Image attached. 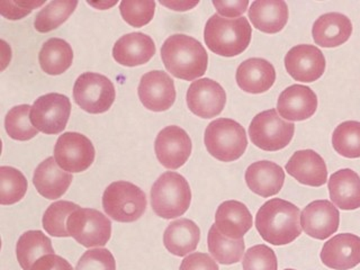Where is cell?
<instances>
[{
    "instance_id": "1",
    "label": "cell",
    "mask_w": 360,
    "mask_h": 270,
    "mask_svg": "<svg viewBox=\"0 0 360 270\" xmlns=\"http://www.w3.org/2000/svg\"><path fill=\"white\" fill-rule=\"evenodd\" d=\"M301 211L288 200L273 198L259 208L256 228L264 241L270 245L292 243L302 233Z\"/></svg>"
},
{
    "instance_id": "2",
    "label": "cell",
    "mask_w": 360,
    "mask_h": 270,
    "mask_svg": "<svg viewBox=\"0 0 360 270\" xmlns=\"http://www.w3.org/2000/svg\"><path fill=\"white\" fill-rule=\"evenodd\" d=\"M161 59L172 76L194 82L207 70L208 56L200 41L185 34H174L163 43Z\"/></svg>"
},
{
    "instance_id": "3",
    "label": "cell",
    "mask_w": 360,
    "mask_h": 270,
    "mask_svg": "<svg viewBox=\"0 0 360 270\" xmlns=\"http://www.w3.org/2000/svg\"><path fill=\"white\" fill-rule=\"evenodd\" d=\"M252 28L245 17L224 18L214 14L208 18L204 30L207 48L217 56H239L247 50L251 42Z\"/></svg>"
},
{
    "instance_id": "4",
    "label": "cell",
    "mask_w": 360,
    "mask_h": 270,
    "mask_svg": "<svg viewBox=\"0 0 360 270\" xmlns=\"http://www.w3.org/2000/svg\"><path fill=\"white\" fill-rule=\"evenodd\" d=\"M191 202V191L188 181L178 172H165L152 186V210L162 219L181 217L188 211Z\"/></svg>"
},
{
    "instance_id": "5",
    "label": "cell",
    "mask_w": 360,
    "mask_h": 270,
    "mask_svg": "<svg viewBox=\"0 0 360 270\" xmlns=\"http://www.w3.org/2000/svg\"><path fill=\"white\" fill-rule=\"evenodd\" d=\"M204 142L208 153L222 162L238 160L248 146L245 127L231 118H217L208 124Z\"/></svg>"
},
{
    "instance_id": "6",
    "label": "cell",
    "mask_w": 360,
    "mask_h": 270,
    "mask_svg": "<svg viewBox=\"0 0 360 270\" xmlns=\"http://www.w3.org/2000/svg\"><path fill=\"white\" fill-rule=\"evenodd\" d=\"M146 193L129 181H115L105 189L103 207L105 213L116 222L138 221L146 210Z\"/></svg>"
},
{
    "instance_id": "7",
    "label": "cell",
    "mask_w": 360,
    "mask_h": 270,
    "mask_svg": "<svg viewBox=\"0 0 360 270\" xmlns=\"http://www.w3.org/2000/svg\"><path fill=\"white\" fill-rule=\"evenodd\" d=\"M295 125L279 116L276 110H264L253 117L249 127L251 142L264 151H279L290 143Z\"/></svg>"
},
{
    "instance_id": "8",
    "label": "cell",
    "mask_w": 360,
    "mask_h": 270,
    "mask_svg": "<svg viewBox=\"0 0 360 270\" xmlns=\"http://www.w3.org/2000/svg\"><path fill=\"white\" fill-rule=\"evenodd\" d=\"M68 232L86 248L104 247L112 236L108 217L94 208L79 207L68 217Z\"/></svg>"
},
{
    "instance_id": "9",
    "label": "cell",
    "mask_w": 360,
    "mask_h": 270,
    "mask_svg": "<svg viewBox=\"0 0 360 270\" xmlns=\"http://www.w3.org/2000/svg\"><path fill=\"white\" fill-rule=\"evenodd\" d=\"M114 84L107 77L96 72H84L73 86V99L82 110L90 114H103L115 101Z\"/></svg>"
},
{
    "instance_id": "10",
    "label": "cell",
    "mask_w": 360,
    "mask_h": 270,
    "mask_svg": "<svg viewBox=\"0 0 360 270\" xmlns=\"http://www.w3.org/2000/svg\"><path fill=\"white\" fill-rule=\"evenodd\" d=\"M70 112V99L67 96L46 94L34 101L31 110L32 124L44 134H59L67 127Z\"/></svg>"
},
{
    "instance_id": "11",
    "label": "cell",
    "mask_w": 360,
    "mask_h": 270,
    "mask_svg": "<svg viewBox=\"0 0 360 270\" xmlns=\"http://www.w3.org/2000/svg\"><path fill=\"white\" fill-rule=\"evenodd\" d=\"M95 148L86 135L65 132L60 135L54 146V159L65 172H86L95 161Z\"/></svg>"
},
{
    "instance_id": "12",
    "label": "cell",
    "mask_w": 360,
    "mask_h": 270,
    "mask_svg": "<svg viewBox=\"0 0 360 270\" xmlns=\"http://www.w3.org/2000/svg\"><path fill=\"white\" fill-rule=\"evenodd\" d=\"M191 138L185 129L172 125L161 129L155 142V155L165 168L177 170L191 155Z\"/></svg>"
},
{
    "instance_id": "13",
    "label": "cell",
    "mask_w": 360,
    "mask_h": 270,
    "mask_svg": "<svg viewBox=\"0 0 360 270\" xmlns=\"http://www.w3.org/2000/svg\"><path fill=\"white\" fill-rule=\"evenodd\" d=\"M186 101L189 110L202 118L217 117L224 110L226 94L219 82L198 79L189 86Z\"/></svg>"
},
{
    "instance_id": "14",
    "label": "cell",
    "mask_w": 360,
    "mask_h": 270,
    "mask_svg": "<svg viewBox=\"0 0 360 270\" xmlns=\"http://www.w3.org/2000/svg\"><path fill=\"white\" fill-rule=\"evenodd\" d=\"M326 65L322 51L314 45H296L285 56L287 72L296 82H316L323 76Z\"/></svg>"
},
{
    "instance_id": "15",
    "label": "cell",
    "mask_w": 360,
    "mask_h": 270,
    "mask_svg": "<svg viewBox=\"0 0 360 270\" xmlns=\"http://www.w3.org/2000/svg\"><path fill=\"white\" fill-rule=\"evenodd\" d=\"M139 98L152 112H165L176 101V88L172 77L160 70L150 71L140 80Z\"/></svg>"
},
{
    "instance_id": "16",
    "label": "cell",
    "mask_w": 360,
    "mask_h": 270,
    "mask_svg": "<svg viewBox=\"0 0 360 270\" xmlns=\"http://www.w3.org/2000/svg\"><path fill=\"white\" fill-rule=\"evenodd\" d=\"M340 224V213L331 202L314 200L304 208L301 225L304 232L316 240H326L335 234Z\"/></svg>"
},
{
    "instance_id": "17",
    "label": "cell",
    "mask_w": 360,
    "mask_h": 270,
    "mask_svg": "<svg viewBox=\"0 0 360 270\" xmlns=\"http://www.w3.org/2000/svg\"><path fill=\"white\" fill-rule=\"evenodd\" d=\"M318 110V97L311 88L303 84H292L279 95L277 112L287 121L309 120Z\"/></svg>"
},
{
    "instance_id": "18",
    "label": "cell",
    "mask_w": 360,
    "mask_h": 270,
    "mask_svg": "<svg viewBox=\"0 0 360 270\" xmlns=\"http://www.w3.org/2000/svg\"><path fill=\"white\" fill-rule=\"evenodd\" d=\"M324 266L349 270L360 264V238L352 233L337 234L324 243L320 253Z\"/></svg>"
},
{
    "instance_id": "19",
    "label": "cell",
    "mask_w": 360,
    "mask_h": 270,
    "mask_svg": "<svg viewBox=\"0 0 360 270\" xmlns=\"http://www.w3.org/2000/svg\"><path fill=\"white\" fill-rule=\"evenodd\" d=\"M286 172L298 183L321 187L328 181V169L323 158L313 150H300L286 163Z\"/></svg>"
},
{
    "instance_id": "20",
    "label": "cell",
    "mask_w": 360,
    "mask_h": 270,
    "mask_svg": "<svg viewBox=\"0 0 360 270\" xmlns=\"http://www.w3.org/2000/svg\"><path fill=\"white\" fill-rule=\"evenodd\" d=\"M155 54V44L153 39L140 32L124 35L112 48L114 59L125 67L146 65Z\"/></svg>"
},
{
    "instance_id": "21",
    "label": "cell",
    "mask_w": 360,
    "mask_h": 270,
    "mask_svg": "<svg viewBox=\"0 0 360 270\" xmlns=\"http://www.w3.org/2000/svg\"><path fill=\"white\" fill-rule=\"evenodd\" d=\"M252 215L243 202L225 200L217 207L215 225L217 230L229 239H243L252 228Z\"/></svg>"
},
{
    "instance_id": "22",
    "label": "cell",
    "mask_w": 360,
    "mask_h": 270,
    "mask_svg": "<svg viewBox=\"0 0 360 270\" xmlns=\"http://www.w3.org/2000/svg\"><path fill=\"white\" fill-rule=\"evenodd\" d=\"M245 183L255 194L259 196H275L283 188L285 172L279 165L271 161L253 162L245 172Z\"/></svg>"
},
{
    "instance_id": "23",
    "label": "cell",
    "mask_w": 360,
    "mask_h": 270,
    "mask_svg": "<svg viewBox=\"0 0 360 270\" xmlns=\"http://www.w3.org/2000/svg\"><path fill=\"white\" fill-rule=\"evenodd\" d=\"M72 180V174L60 168L54 157L39 163L33 176V184L39 194L51 200L63 196Z\"/></svg>"
},
{
    "instance_id": "24",
    "label": "cell",
    "mask_w": 360,
    "mask_h": 270,
    "mask_svg": "<svg viewBox=\"0 0 360 270\" xmlns=\"http://www.w3.org/2000/svg\"><path fill=\"white\" fill-rule=\"evenodd\" d=\"M236 78L238 86L245 93H266L275 84V68L267 60L251 58L239 65Z\"/></svg>"
},
{
    "instance_id": "25",
    "label": "cell",
    "mask_w": 360,
    "mask_h": 270,
    "mask_svg": "<svg viewBox=\"0 0 360 270\" xmlns=\"http://www.w3.org/2000/svg\"><path fill=\"white\" fill-rule=\"evenodd\" d=\"M352 34V20L340 13H328L315 20L312 27L315 44L322 48H337L346 43Z\"/></svg>"
},
{
    "instance_id": "26",
    "label": "cell",
    "mask_w": 360,
    "mask_h": 270,
    "mask_svg": "<svg viewBox=\"0 0 360 270\" xmlns=\"http://www.w3.org/2000/svg\"><path fill=\"white\" fill-rule=\"evenodd\" d=\"M248 14L259 31L279 33L288 22V6L281 0H256L251 4Z\"/></svg>"
},
{
    "instance_id": "27",
    "label": "cell",
    "mask_w": 360,
    "mask_h": 270,
    "mask_svg": "<svg viewBox=\"0 0 360 270\" xmlns=\"http://www.w3.org/2000/svg\"><path fill=\"white\" fill-rule=\"evenodd\" d=\"M330 198L343 211H354L360 207V177L352 169H340L331 174L329 183Z\"/></svg>"
},
{
    "instance_id": "28",
    "label": "cell",
    "mask_w": 360,
    "mask_h": 270,
    "mask_svg": "<svg viewBox=\"0 0 360 270\" xmlns=\"http://www.w3.org/2000/svg\"><path fill=\"white\" fill-rule=\"evenodd\" d=\"M200 230L191 219H179L168 225L163 234V245L174 256L185 257L196 250Z\"/></svg>"
},
{
    "instance_id": "29",
    "label": "cell",
    "mask_w": 360,
    "mask_h": 270,
    "mask_svg": "<svg viewBox=\"0 0 360 270\" xmlns=\"http://www.w3.org/2000/svg\"><path fill=\"white\" fill-rule=\"evenodd\" d=\"M39 61L45 73L59 76L72 65V48L65 39L53 37L43 44L39 51Z\"/></svg>"
},
{
    "instance_id": "30",
    "label": "cell",
    "mask_w": 360,
    "mask_h": 270,
    "mask_svg": "<svg viewBox=\"0 0 360 270\" xmlns=\"http://www.w3.org/2000/svg\"><path fill=\"white\" fill-rule=\"evenodd\" d=\"M51 253H54L52 242L42 231H27L17 242V260L22 270H31L39 258Z\"/></svg>"
},
{
    "instance_id": "31",
    "label": "cell",
    "mask_w": 360,
    "mask_h": 270,
    "mask_svg": "<svg viewBox=\"0 0 360 270\" xmlns=\"http://www.w3.org/2000/svg\"><path fill=\"white\" fill-rule=\"evenodd\" d=\"M207 245L213 258L222 264L239 262L245 250V240L229 239L217 230L215 224L208 231Z\"/></svg>"
},
{
    "instance_id": "32",
    "label": "cell",
    "mask_w": 360,
    "mask_h": 270,
    "mask_svg": "<svg viewBox=\"0 0 360 270\" xmlns=\"http://www.w3.org/2000/svg\"><path fill=\"white\" fill-rule=\"evenodd\" d=\"M78 6L76 0L51 1L39 11L34 20V27L39 33H49L62 25Z\"/></svg>"
},
{
    "instance_id": "33",
    "label": "cell",
    "mask_w": 360,
    "mask_h": 270,
    "mask_svg": "<svg viewBox=\"0 0 360 270\" xmlns=\"http://www.w3.org/2000/svg\"><path fill=\"white\" fill-rule=\"evenodd\" d=\"M32 106L18 105L7 112L5 118L6 132L9 138L17 141H28L39 134V129L34 127L31 121Z\"/></svg>"
},
{
    "instance_id": "34",
    "label": "cell",
    "mask_w": 360,
    "mask_h": 270,
    "mask_svg": "<svg viewBox=\"0 0 360 270\" xmlns=\"http://www.w3.org/2000/svg\"><path fill=\"white\" fill-rule=\"evenodd\" d=\"M332 146L342 157L360 158V122H343L335 127L332 134Z\"/></svg>"
},
{
    "instance_id": "35",
    "label": "cell",
    "mask_w": 360,
    "mask_h": 270,
    "mask_svg": "<svg viewBox=\"0 0 360 270\" xmlns=\"http://www.w3.org/2000/svg\"><path fill=\"white\" fill-rule=\"evenodd\" d=\"M25 176L13 167H0V204L13 205L20 202L27 191Z\"/></svg>"
},
{
    "instance_id": "36",
    "label": "cell",
    "mask_w": 360,
    "mask_h": 270,
    "mask_svg": "<svg viewBox=\"0 0 360 270\" xmlns=\"http://www.w3.org/2000/svg\"><path fill=\"white\" fill-rule=\"evenodd\" d=\"M80 207L75 202L59 200L49 206L43 215V228L50 236L56 238H68L67 221L75 210Z\"/></svg>"
},
{
    "instance_id": "37",
    "label": "cell",
    "mask_w": 360,
    "mask_h": 270,
    "mask_svg": "<svg viewBox=\"0 0 360 270\" xmlns=\"http://www.w3.org/2000/svg\"><path fill=\"white\" fill-rule=\"evenodd\" d=\"M120 11L129 25L142 27L155 16V3L153 0H123Z\"/></svg>"
},
{
    "instance_id": "38",
    "label": "cell",
    "mask_w": 360,
    "mask_h": 270,
    "mask_svg": "<svg viewBox=\"0 0 360 270\" xmlns=\"http://www.w3.org/2000/svg\"><path fill=\"white\" fill-rule=\"evenodd\" d=\"M243 270H277L278 262L275 251L266 245L249 248L242 262Z\"/></svg>"
},
{
    "instance_id": "39",
    "label": "cell",
    "mask_w": 360,
    "mask_h": 270,
    "mask_svg": "<svg viewBox=\"0 0 360 270\" xmlns=\"http://www.w3.org/2000/svg\"><path fill=\"white\" fill-rule=\"evenodd\" d=\"M75 270H116L115 258L108 249H91L79 259Z\"/></svg>"
},
{
    "instance_id": "40",
    "label": "cell",
    "mask_w": 360,
    "mask_h": 270,
    "mask_svg": "<svg viewBox=\"0 0 360 270\" xmlns=\"http://www.w3.org/2000/svg\"><path fill=\"white\" fill-rule=\"evenodd\" d=\"M44 4L45 1L35 0H3L0 1V14L7 20H22V17L31 14L33 9Z\"/></svg>"
},
{
    "instance_id": "41",
    "label": "cell",
    "mask_w": 360,
    "mask_h": 270,
    "mask_svg": "<svg viewBox=\"0 0 360 270\" xmlns=\"http://www.w3.org/2000/svg\"><path fill=\"white\" fill-rule=\"evenodd\" d=\"M179 270H219L217 262L207 253L194 252L186 257Z\"/></svg>"
},
{
    "instance_id": "42",
    "label": "cell",
    "mask_w": 360,
    "mask_h": 270,
    "mask_svg": "<svg viewBox=\"0 0 360 270\" xmlns=\"http://www.w3.org/2000/svg\"><path fill=\"white\" fill-rule=\"evenodd\" d=\"M213 6L217 13L224 17H239L247 11L248 0H214Z\"/></svg>"
},
{
    "instance_id": "43",
    "label": "cell",
    "mask_w": 360,
    "mask_h": 270,
    "mask_svg": "<svg viewBox=\"0 0 360 270\" xmlns=\"http://www.w3.org/2000/svg\"><path fill=\"white\" fill-rule=\"evenodd\" d=\"M31 270H73L72 266L62 257L54 253L45 255L33 264Z\"/></svg>"
},
{
    "instance_id": "44",
    "label": "cell",
    "mask_w": 360,
    "mask_h": 270,
    "mask_svg": "<svg viewBox=\"0 0 360 270\" xmlns=\"http://www.w3.org/2000/svg\"><path fill=\"white\" fill-rule=\"evenodd\" d=\"M160 4L161 5L166 6L168 8L174 9V11H185L198 5V1H194V3H191V1H168L167 3V1L161 0Z\"/></svg>"
},
{
    "instance_id": "45",
    "label": "cell",
    "mask_w": 360,
    "mask_h": 270,
    "mask_svg": "<svg viewBox=\"0 0 360 270\" xmlns=\"http://www.w3.org/2000/svg\"><path fill=\"white\" fill-rule=\"evenodd\" d=\"M284 270H295V269H284Z\"/></svg>"
}]
</instances>
